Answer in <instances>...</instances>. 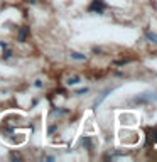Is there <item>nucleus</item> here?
<instances>
[{"mask_svg": "<svg viewBox=\"0 0 157 162\" xmlns=\"http://www.w3.org/2000/svg\"><path fill=\"white\" fill-rule=\"evenodd\" d=\"M147 147L157 152V127L147 130Z\"/></svg>", "mask_w": 157, "mask_h": 162, "instance_id": "f257e3e1", "label": "nucleus"}, {"mask_svg": "<svg viewBox=\"0 0 157 162\" xmlns=\"http://www.w3.org/2000/svg\"><path fill=\"white\" fill-rule=\"evenodd\" d=\"M105 2L103 0H93L91 2V5H90V10L91 12H98V14H101V12L105 10Z\"/></svg>", "mask_w": 157, "mask_h": 162, "instance_id": "f03ea898", "label": "nucleus"}, {"mask_svg": "<svg viewBox=\"0 0 157 162\" xmlns=\"http://www.w3.org/2000/svg\"><path fill=\"white\" fill-rule=\"evenodd\" d=\"M150 100H157V95H154V93H144V95H140V96H137L135 101H137V103H144V101H150Z\"/></svg>", "mask_w": 157, "mask_h": 162, "instance_id": "7ed1b4c3", "label": "nucleus"}, {"mask_svg": "<svg viewBox=\"0 0 157 162\" xmlns=\"http://www.w3.org/2000/svg\"><path fill=\"white\" fill-rule=\"evenodd\" d=\"M27 34H29V27H22L21 32H19V41L24 42L26 41V37H27Z\"/></svg>", "mask_w": 157, "mask_h": 162, "instance_id": "20e7f679", "label": "nucleus"}, {"mask_svg": "<svg viewBox=\"0 0 157 162\" xmlns=\"http://www.w3.org/2000/svg\"><path fill=\"white\" fill-rule=\"evenodd\" d=\"M79 81H81V78H79V76H69L68 81H66V84H69V86H74V84H78Z\"/></svg>", "mask_w": 157, "mask_h": 162, "instance_id": "39448f33", "label": "nucleus"}, {"mask_svg": "<svg viewBox=\"0 0 157 162\" xmlns=\"http://www.w3.org/2000/svg\"><path fill=\"white\" fill-rule=\"evenodd\" d=\"M108 93H110V89H108V91H105V93H101L98 96V98H96V101H95V106H98L100 103H101V101H103L105 98H106V96H108Z\"/></svg>", "mask_w": 157, "mask_h": 162, "instance_id": "423d86ee", "label": "nucleus"}, {"mask_svg": "<svg viewBox=\"0 0 157 162\" xmlns=\"http://www.w3.org/2000/svg\"><path fill=\"white\" fill-rule=\"evenodd\" d=\"M71 58L76 59V61H84V59H86V56H84V54H81V52H71Z\"/></svg>", "mask_w": 157, "mask_h": 162, "instance_id": "0eeeda50", "label": "nucleus"}, {"mask_svg": "<svg viewBox=\"0 0 157 162\" xmlns=\"http://www.w3.org/2000/svg\"><path fill=\"white\" fill-rule=\"evenodd\" d=\"M145 36H147V39H149V41H152V42H156V44H157V34H156V32H150V31H149V32H145Z\"/></svg>", "mask_w": 157, "mask_h": 162, "instance_id": "6e6552de", "label": "nucleus"}, {"mask_svg": "<svg viewBox=\"0 0 157 162\" xmlns=\"http://www.w3.org/2000/svg\"><path fill=\"white\" fill-rule=\"evenodd\" d=\"M81 144L86 145V147H91V139H90V137H83V139H81Z\"/></svg>", "mask_w": 157, "mask_h": 162, "instance_id": "1a4fd4ad", "label": "nucleus"}, {"mask_svg": "<svg viewBox=\"0 0 157 162\" xmlns=\"http://www.w3.org/2000/svg\"><path fill=\"white\" fill-rule=\"evenodd\" d=\"M10 56H12V52H10V51H5V54H4V58H5V59H9Z\"/></svg>", "mask_w": 157, "mask_h": 162, "instance_id": "9d476101", "label": "nucleus"}, {"mask_svg": "<svg viewBox=\"0 0 157 162\" xmlns=\"http://www.w3.org/2000/svg\"><path fill=\"white\" fill-rule=\"evenodd\" d=\"M88 91V88H81V89H78V95H81V93H86Z\"/></svg>", "mask_w": 157, "mask_h": 162, "instance_id": "9b49d317", "label": "nucleus"}]
</instances>
